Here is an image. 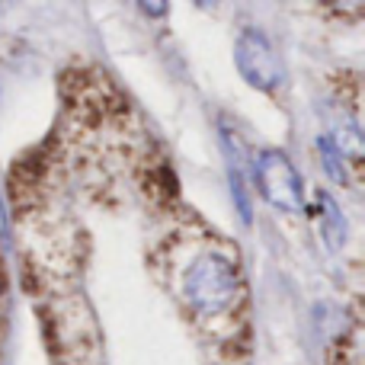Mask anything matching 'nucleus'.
<instances>
[{
  "instance_id": "nucleus-3",
  "label": "nucleus",
  "mask_w": 365,
  "mask_h": 365,
  "mask_svg": "<svg viewBox=\"0 0 365 365\" xmlns=\"http://www.w3.org/2000/svg\"><path fill=\"white\" fill-rule=\"evenodd\" d=\"M257 180L263 195L282 212H298L302 208V180H298L292 160L282 151H263L259 154Z\"/></svg>"
},
{
  "instance_id": "nucleus-5",
  "label": "nucleus",
  "mask_w": 365,
  "mask_h": 365,
  "mask_svg": "<svg viewBox=\"0 0 365 365\" xmlns=\"http://www.w3.org/2000/svg\"><path fill=\"white\" fill-rule=\"evenodd\" d=\"M321 158H324V164H327L330 180L346 182V167H343V154L336 151L334 141H330V138H321Z\"/></svg>"
},
{
  "instance_id": "nucleus-2",
  "label": "nucleus",
  "mask_w": 365,
  "mask_h": 365,
  "mask_svg": "<svg viewBox=\"0 0 365 365\" xmlns=\"http://www.w3.org/2000/svg\"><path fill=\"white\" fill-rule=\"evenodd\" d=\"M237 68L244 81L257 90H276L282 81V68L269 38L259 29H244L237 38Z\"/></svg>"
},
{
  "instance_id": "nucleus-6",
  "label": "nucleus",
  "mask_w": 365,
  "mask_h": 365,
  "mask_svg": "<svg viewBox=\"0 0 365 365\" xmlns=\"http://www.w3.org/2000/svg\"><path fill=\"white\" fill-rule=\"evenodd\" d=\"M4 285H6V276H4V266H0V292H4Z\"/></svg>"
},
{
  "instance_id": "nucleus-4",
  "label": "nucleus",
  "mask_w": 365,
  "mask_h": 365,
  "mask_svg": "<svg viewBox=\"0 0 365 365\" xmlns=\"http://www.w3.org/2000/svg\"><path fill=\"white\" fill-rule=\"evenodd\" d=\"M317 195H321V212H324L321 215V218H324V234H327V240L336 247L343 240V234H346V227H343V215H340V208H336L324 192H317Z\"/></svg>"
},
{
  "instance_id": "nucleus-1",
  "label": "nucleus",
  "mask_w": 365,
  "mask_h": 365,
  "mask_svg": "<svg viewBox=\"0 0 365 365\" xmlns=\"http://www.w3.org/2000/svg\"><path fill=\"white\" fill-rule=\"evenodd\" d=\"M186 302L202 314H221L237 298V269L221 253H205L199 257L186 272Z\"/></svg>"
}]
</instances>
